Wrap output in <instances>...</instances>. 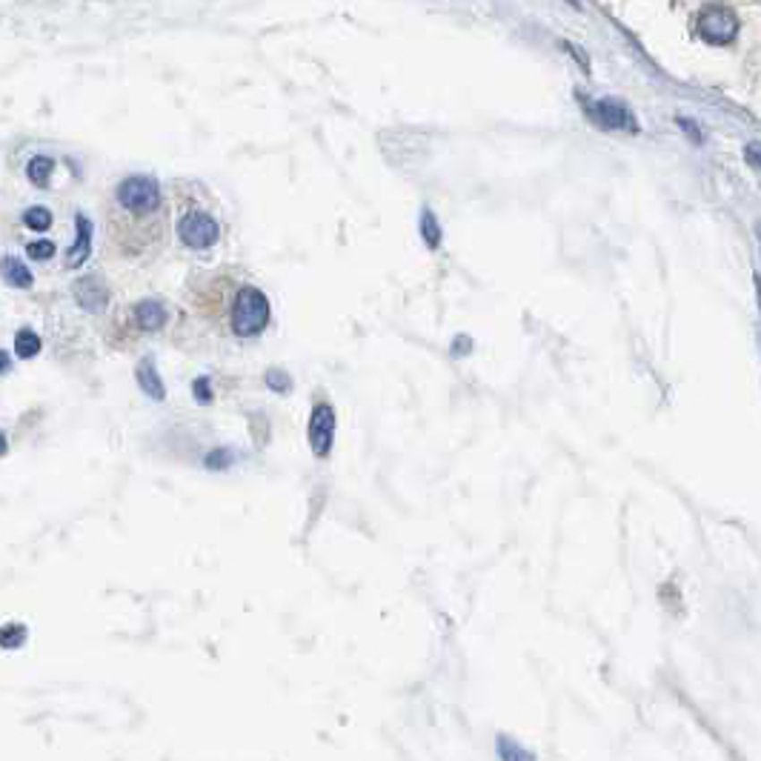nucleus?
<instances>
[{
  "label": "nucleus",
  "instance_id": "9d476101",
  "mask_svg": "<svg viewBox=\"0 0 761 761\" xmlns=\"http://www.w3.org/2000/svg\"><path fill=\"white\" fill-rule=\"evenodd\" d=\"M135 318H138V327L146 332H158L160 327L167 324V310L160 301H141L135 306Z\"/></svg>",
  "mask_w": 761,
  "mask_h": 761
},
{
  "label": "nucleus",
  "instance_id": "20e7f679",
  "mask_svg": "<svg viewBox=\"0 0 761 761\" xmlns=\"http://www.w3.org/2000/svg\"><path fill=\"white\" fill-rule=\"evenodd\" d=\"M178 238L184 241V246H189V250H209V246H215L218 238H221V227H218V221L209 212L189 209L178 221Z\"/></svg>",
  "mask_w": 761,
  "mask_h": 761
},
{
  "label": "nucleus",
  "instance_id": "412c9836",
  "mask_svg": "<svg viewBox=\"0 0 761 761\" xmlns=\"http://www.w3.org/2000/svg\"><path fill=\"white\" fill-rule=\"evenodd\" d=\"M567 4H573V6L578 9V0H567Z\"/></svg>",
  "mask_w": 761,
  "mask_h": 761
},
{
  "label": "nucleus",
  "instance_id": "2eb2a0df",
  "mask_svg": "<svg viewBox=\"0 0 761 761\" xmlns=\"http://www.w3.org/2000/svg\"><path fill=\"white\" fill-rule=\"evenodd\" d=\"M26 641V627L23 624H4L0 627V647L4 650H18Z\"/></svg>",
  "mask_w": 761,
  "mask_h": 761
},
{
  "label": "nucleus",
  "instance_id": "39448f33",
  "mask_svg": "<svg viewBox=\"0 0 761 761\" xmlns=\"http://www.w3.org/2000/svg\"><path fill=\"white\" fill-rule=\"evenodd\" d=\"M581 104H584V109H587V118L602 129L638 132L633 112L624 104H619V100H587V98H581Z\"/></svg>",
  "mask_w": 761,
  "mask_h": 761
},
{
  "label": "nucleus",
  "instance_id": "6e6552de",
  "mask_svg": "<svg viewBox=\"0 0 761 761\" xmlns=\"http://www.w3.org/2000/svg\"><path fill=\"white\" fill-rule=\"evenodd\" d=\"M75 224H78V241H75V246H69V252H66V267L69 269H78L81 263L92 255V224H90V218L78 215Z\"/></svg>",
  "mask_w": 761,
  "mask_h": 761
},
{
  "label": "nucleus",
  "instance_id": "1a4fd4ad",
  "mask_svg": "<svg viewBox=\"0 0 761 761\" xmlns=\"http://www.w3.org/2000/svg\"><path fill=\"white\" fill-rule=\"evenodd\" d=\"M0 278H4V281L9 286H14V289H29L35 284V278H32V272H29V267L21 258H14V255L0 258Z\"/></svg>",
  "mask_w": 761,
  "mask_h": 761
},
{
  "label": "nucleus",
  "instance_id": "f3484780",
  "mask_svg": "<svg viewBox=\"0 0 761 761\" xmlns=\"http://www.w3.org/2000/svg\"><path fill=\"white\" fill-rule=\"evenodd\" d=\"M26 255L32 258V261H49V258L55 255V244L47 241V238H43V241H32V244L26 246Z\"/></svg>",
  "mask_w": 761,
  "mask_h": 761
},
{
  "label": "nucleus",
  "instance_id": "f257e3e1",
  "mask_svg": "<svg viewBox=\"0 0 761 761\" xmlns=\"http://www.w3.org/2000/svg\"><path fill=\"white\" fill-rule=\"evenodd\" d=\"M203 318L209 321L218 332L229 335V338L250 341L269 327V298L255 284L238 281L232 275H215L212 281L203 286L201 306Z\"/></svg>",
  "mask_w": 761,
  "mask_h": 761
},
{
  "label": "nucleus",
  "instance_id": "dca6fc26",
  "mask_svg": "<svg viewBox=\"0 0 761 761\" xmlns=\"http://www.w3.org/2000/svg\"><path fill=\"white\" fill-rule=\"evenodd\" d=\"M421 235L427 238L430 250H435L438 241H441V229H438V221H435V215L430 209H423V215H421Z\"/></svg>",
  "mask_w": 761,
  "mask_h": 761
},
{
  "label": "nucleus",
  "instance_id": "4468645a",
  "mask_svg": "<svg viewBox=\"0 0 761 761\" xmlns=\"http://www.w3.org/2000/svg\"><path fill=\"white\" fill-rule=\"evenodd\" d=\"M23 224L32 232H47L52 227V212L47 207H29L23 212Z\"/></svg>",
  "mask_w": 761,
  "mask_h": 761
},
{
  "label": "nucleus",
  "instance_id": "6ab92c4d",
  "mask_svg": "<svg viewBox=\"0 0 761 761\" xmlns=\"http://www.w3.org/2000/svg\"><path fill=\"white\" fill-rule=\"evenodd\" d=\"M9 367H12V361H9V355L4 353V349H0V372H9Z\"/></svg>",
  "mask_w": 761,
  "mask_h": 761
},
{
  "label": "nucleus",
  "instance_id": "9b49d317",
  "mask_svg": "<svg viewBox=\"0 0 761 761\" xmlns=\"http://www.w3.org/2000/svg\"><path fill=\"white\" fill-rule=\"evenodd\" d=\"M138 387L150 395V398H155V401H164L167 398V389H164V384H160V375H158V370H155V361L152 358H143L141 363H138Z\"/></svg>",
  "mask_w": 761,
  "mask_h": 761
},
{
  "label": "nucleus",
  "instance_id": "7ed1b4c3",
  "mask_svg": "<svg viewBox=\"0 0 761 761\" xmlns=\"http://www.w3.org/2000/svg\"><path fill=\"white\" fill-rule=\"evenodd\" d=\"M696 29H698L701 40L713 43V47H724V43H733L739 38V18L733 9L713 4L698 12Z\"/></svg>",
  "mask_w": 761,
  "mask_h": 761
},
{
  "label": "nucleus",
  "instance_id": "a211bd4d",
  "mask_svg": "<svg viewBox=\"0 0 761 761\" xmlns=\"http://www.w3.org/2000/svg\"><path fill=\"white\" fill-rule=\"evenodd\" d=\"M195 392L201 395V401H209V398H212V395H209V387H207V380H203V378H201V380H195Z\"/></svg>",
  "mask_w": 761,
  "mask_h": 761
},
{
  "label": "nucleus",
  "instance_id": "f8f14e48",
  "mask_svg": "<svg viewBox=\"0 0 761 761\" xmlns=\"http://www.w3.org/2000/svg\"><path fill=\"white\" fill-rule=\"evenodd\" d=\"M52 169H55V160H52V158H47V155H38V158L29 160L26 175H29V181H32L35 186H47V184H49Z\"/></svg>",
  "mask_w": 761,
  "mask_h": 761
},
{
  "label": "nucleus",
  "instance_id": "f03ea898",
  "mask_svg": "<svg viewBox=\"0 0 761 761\" xmlns=\"http://www.w3.org/2000/svg\"><path fill=\"white\" fill-rule=\"evenodd\" d=\"M115 201H118L121 212L160 215V186L143 175H132V178L121 181L115 189Z\"/></svg>",
  "mask_w": 761,
  "mask_h": 761
},
{
  "label": "nucleus",
  "instance_id": "ddd939ff",
  "mask_svg": "<svg viewBox=\"0 0 761 761\" xmlns=\"http://www.w3.org/2000/svg\"><path fill=\"white\" fill-rule=\"evenodd\" d=\"M14 353H18V358H35L40 353V338L32 329H21L14 335Z\"/></svg>",
  "mask_w": 761,
  "mask_h": 761
},
{
  "label": "nucleus",
  "instance_id": "aec40b11",
  "mask_svg": "<svg viewBox=\"0 0 761 761\" xmlns=\"http://www.w3.org/2000/svg\"><path fill=\"white\" fill-rule=\"evenodd\" d=\"M4 452H6V435L0 432V456H4Z\"/></svg>",
  "mask_w": 761,
  "mask_h": 761
},
{
  "label": "nucleus",
  "instance_id": "423d86ee",
  "mask_svg": "<svg viewBox=\"0 0 761 761\" xmlns=\"http://www.w3.org/2000/svg\"><path fill=\"white\" fill-rule=\"evenodd\" d=\"M332 438H335V409L324 401H318L310 415V447L315 458L329 456Z\"/></svg>",
  "mask_w": 761,
  "mask_h": 761
},
{
  "label": "nucleus",
  "instance_id": "0eeeda50",
  "mask_svg": "<svg viewBox=\"0 0 761 761\" xmlns=\"http://www.w3.org/2000/svg\"><path fill=\"white\" fill-rule=\"evenodd\" d=\"M75 298H78V304L83 306V310H90V312H100L107 306V301H109V292H107V286L100 284V278H81L78 281V286H75Z\"/></svg>",
  "mask_w": 761,
  "mask_h": 761
}]
</instances>
